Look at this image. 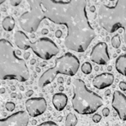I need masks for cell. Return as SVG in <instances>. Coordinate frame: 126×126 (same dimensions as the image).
<instances>
[{"label": "cell", "instance_id": "obj_5", "mask_svg": "<svg viewBox=\"0 0 126 126\" xmlns=\"http://www.w3.org/2000/svg\"><path fill=\"white\" fill-rule=\"evenodd\" d=\"M16 45L23 50L31 49L33 53L44 60H49L56 56L59 48L50 39L42 37L35 42H31L28 36L21 31H17L14 34Z\"/></svg>", "mask_w": 126, "mask_h": 126}, {"label": "cell", "instance_id": "obj_37", "mask_svg": "<svg viewBox=\"0 0 126 126\" xmlns=\"http://www.w3.org/2000/svg\"><path fill=\"white\" fill-rule=\"evenodd\" d=\"M2 11H6V10L5 9V8H2Z\"/></svg>", "mask_w": 126, "mask_h": 126}, {"label": "cell", "instance_id": "obj_10", "mask_svg": "<svg viewBox=\"0 0 126 126\" xmlns=\"http://www.w3.org/2000/svg\"><path fill=\"white\" fill-rule=\"evenodd\" d=\"M112 107L119 118L123 121H126V96L119 91H116L113 93Z\"/></svg>", "mask_w": 126, "mask_h": 126}, {"label": "cell", "instance_id": "obj_6", "mask_svg": "<svg viewBox=\"0 0 126 126\" xmlns=\"http://www.w3.org/2000/svg\"><path fill=\"white\" fill-rule=\"evenodd\" d=\"M78 58L71 53H66L55 61V66L45 71L39 79V86L41 88L46 87L54 81L57 74L74 76L79 68Z\"/></svg>", "mask_w": 126, "mask_h": 126}, {"label": "cell", "instance_id": "obj_26", "mask_svg": "<svg viewBox=\"0 0 126 126\" xmlns=\"http://www.w3.org/2000/svg\"><path fill=\"white\" fill-rule=\"evenodd\" d=\"M16 96H17V94H16V93H11V97L12 99L16 98Z\"/></svg>", "mask_w": 126, "mask_h": 126}, {"label": "cell", "instance_id": "obj_20", "mask_svg": "<svg viewBox=\"0 0 126 126\" xmlns=\"http://www.w3.org/2000/svg\"><path fill=\"white\" fill-rule=\"evenodd\" d=\"M92 119H93V121H94L95 123H98V122H99L101 121V119H102V116H101L100 114H99V113H96V114H94V115L93 116Z\"/></svg>", "mask_w": 126, "mask_h": 126}, {"label": "cell", "instance_id": "obj_17", "mask_svg": "<svg viewBox=\"0 0 126 126\" xmlns=\"http://www.w3.org/2000/svg\"><path fill=\"white\" fill-rule=\"evenodd\" d=\"M111 45L114 48H119L121 45V40L119 34H116L111 39Z\"/></svg>", "mask_w": 126, "mask_h": 126}, {"label": "cell", "instance_id": "obj_7", "mask_svg": "<svg viewBox=\"0 0 126 126\" xmlns=\"http://www.w3.org/2000/svg\"><path fill=\"white\" fill-rule=\"evenodd\" d=\"M25 108L30 116L36 117L45 112L47 102L43 97L30 98L25 102Z\"/></svg>", "mask_w": 126, "mask_h": 126}, {"label": "cell", "instance_id": "obj_32", "mask_svg": "<svg viewBox=\"0 0 126 126\" xmlns=\"http://www.w3.org/2000/svg\"><path fill=\"white\" fill-rule=\"evenodd\" d=\"M36 120H33L32 121V125H36Z\"/></svg>", "mask_w": 126, "mask_h": 126}, {"label": "cell", "instance_id": "obj_18", "mask_svg": "<svg viewBox=\"0 0 126 126\" xmlns=\"http://www.w3.org/2000/svg\"><path fill=\"white\" fill-rule=\"evenodd\" d=\"M16 108V105L13 102H8L5 104V108L8 111H13Z\"/></svg>", "mask_w": 126, "mask_h": 126}, {"label": "cell", "instance_id": "obj_23", "mask_svg": "<svg viewBox=\"0 0 126 126\" xmlns=\"http://www.w3.org/2000/svg\"><path fill=\"white\" fill-rule=\"evenodd\" d=\"M22 2L21 0H19V1H10V3L12 6H18L20 3Z\"/></svg>", "mask_w": 126, "mask_h": 126}, {"label": "cell", "instance_id": "obj_8", "mask_svg": "<svg viewBox=\"0 0 126 126\" xmlns=\"http://www.w3.org/2000/svg\"><path fill=\"white\" fill-rule=\"evenodd\" d=\"M90 57L91 61L97 65H106L110 60L107 44L102 42L97 43L93 47Z\"/></svg>", "mask_w": 126, "mask_h": 126}, {"label": "cell", "instance_id": "obj_9", "mask_svg": "<svg viewBox=\"0 0 126 126\" xmlns=\"http://www.w3.org/2000/svg\"><path fill=\"white\" fill-rule=\"evenodd\" d=\"M28 113L24 110L16 112L6 118L0 119V126H28Z\"/></svg>", "mask_w": 126, "mask_h": 126}, {"label": "cell", "instance_id": "obj_24", "mask_svg": "<svg viewBox=\"0 0 126 126\" xmlns=\"http://www.w3.org/2000/svg\"><path fill=\"white\" fill-rule=\"evenodd\" d=\"M26 96H28V97H31L33 94V91H32V90H29V91H28L27 92H26Z\"/></svg>", "mask_w": 126, "mask_h": 126}, {"label": "cell", "instance_id": "obj_19", "mask_svg": "<svg viewBox=\"0 0 126 126\" xmlns=\"http://www.w3.org/2000/svg\"><path fill=\"white\" fill-rule=\"evenodd\" d=\"M37 126H59L56 123H55L54 122L52 121H47V122H44L39 125H38Z\"/></svg>", "mask_w": 126, "mask_h": 126}, {"label": "cell", "instance_id": "obj_2", "mask_svg": "<svg viewBox=\"0 0 126 126\" xmlns=\"http://www.w3.org/2000/svg\"><path fill=\"white\" fill-rule=\"evenodd\" d=\"M30 72L25 59L19 57L12 43L0 39V79L26 82Z\"/></svg>", "mask_w": 126, "mask_h": 126}, {"label": "cell", "instance_id": "obj_12", "mask_svg": "<svg viewBox=\"0 0 126 126\" xmlns=\"http://www.w3.org/2000/svg\"><path fill=\"white\" fill-rule=\"evenodd\" d=\"M52 102L54 108L61 111L64 109L68 104V96L63 93H57L53 96Z\"/></svg>", "mask_w": 126, "mask_h": 126}, {"label": "cell", "instance_id": "obj_30", "mask_svg": "<svg viewBox=\"0 0 126 126\" xmlns=\"http://www.w3.org/2000/svg\"><path fill=\"white\" fill-rule=\"evenodd\" d=\"M22 98V94H18V99H21Z\"/></svg>", "mask_w": 126, "mask_h": 126}, {"label": "cell", "instance_id": "obj_38", "mask_svg": "<svg viewBox=\"0 0 126 126\" xmlns=\"http://www.w3.org/2000/svg\"><path fill=\"white\" fill-rule=\"evenodd\" d=\"M109 71H110L111 70V67H109V69H108Z\"/></svg>", "mask_w": 126, "mask_h": 126}, {"label": "cell", "instance_id": "obj_25", "mask_svg": "<svg viewBox=\"0 0 126 126\" xmlns=\"http://www.w3.org/2000/svg\"><path fill=\"white\" fill-rule=\"evenodd\" d=\"M30 53L29 52H28V53H25V54H24V57H25V59H28V58H29V56H30Z\"/></svg>", "mask_w": 126, "mask_h": 126}, {"label": "cell", "instance_id": "obj_4", "mask_svg": "<svg viewBox=\"0 0 126 126\" xmlns=\"http://www.w3.org/2000/svg\"><path fill=\"white\" fill-rule=\"evenodd\" d=\"M74 96L72 98V106L74 110L82 115L94 113L103 105L102 98L89 90L85 82L81 79L73 81Z\"/></svg>", "mask_w": 126, "mask_h": 126}, {"label": "cell", "instance_id": "obj_21", "mask_svg": "<svg viewBox=\"0 0 126 126\" xmlns=\"http://www.w3.org/2000/svg\"><path fill=\"white\" fill-rule=\"evenodd\" d=\"M119 88L123 91H126V82H120L119 84Z\"/></svg>", "mask_w": 126, "mask_h": 126}, {"label": "cell", "instance_id": "obj_11", "mask_svg": "<svg viewBox=\"0 0 126 126\" xmlns=\"http://www.w3.org/2000/svg\"><path fill=\"white\" fill-rule=\"evenodd\" d=\"M114 81V76L110 73H102L94 77L93 85L94 88L102 90L110 86Z\"/></svg>", "mask_w": 126, "mask_h": 126}, {"label": "cell", "instance_id": "obj_31", "mask_svg": "<svg viewBox=\"0 0 126 126\" xmlns=\"http://www.w3.org/2000/svg\"><path fill=\"white\" fill-rule=\"evenodd\" d=\"M19 89H20L21 91H24V90H25V88H24V87H23V86H20Z\"/></svg>", "mask_w": 126, "mask_h": 126}, {"label": "cell", "instance_id": "obj_22", "mask_svg": "<svg viewBox=\"0 0 126 126\" xmlns=\"http://www.w3.org/2000/svg\"><path fill=\"white\" fill-rule=\"evenodd\" d=\"M109 113H110V110H109V108H103V110H102V115H103L104 116H108L109 115Z\"/></svg>", "mask_w": 126, "mask_h": 126}, {"label": "cell", "instance_id": "obj_3", "mask_svg": "<svg viewBox=\"0 0 126 126\" xmlns=\"http://www.w3.org/2000/svg\"><path fill=\"white\" fill-rule=\"evenodd\" d=\"M97 18L99 26L110 33L122 29L126 45V0L116 1L113 6L102 4L99 8Z\"/></svg>", "mask_w": 126, "mask_h": 126}, {"label": "cell", "instance_id": "obj_35", "mask_svg": "<svg viewBox=\"0 0 126 126\" xmlns=\"http://www.w3.org/2000/svg\"><path fill=\"white\" fill-rule=\"evenodd\" d=\"M109 94H110V91H106V95H109Z\"/></svg>", "mask_w": 126, "mask_h": 126}, {"label": "cell", "instance_id": "obj_13", "mask_svg": "<svg viewBox=\"0 0 126 126\" xmlns=\"http://www.w3.org/2000/svg\"><path fill=\"white\" fill-rule=\"evenodd\" d=\"M116 69L122 75L126 77V54L120 55L116 60Z\"/></svg>", "mask_w": 126, "mask_h": 126}, {"label": "cell", "instance_id": "obj_14", "mask_svg": "<svg viewBox=\"0 0 126 126\" xmlns=\"http://www.w3.org/2000/svg\"><path fill=\"white\" fill-rule=\"evenodd\" d=\"M15 20L12 16H8L5 18H4V19L2 20V27L4 28V30H5L6 31H11L14 30V27H15Z\"/></svg>", "mask_w": 126, "mask_h": 126}, {"label": "cell", "instance_id": "obj_27", "mask_svg": "<svg viewBox=\"0 0 126 126\" xmlns=\"http://www.w3.org/2000/svg\"><path fill=\"white\" fill-rule=\"evenodd\" d=\"M5 92V89L4 88H0V93H1V94H4Z\"/></svg>", "mask_w": 126, "mask_h": 126}, {"label": "cell", "instance_id": "obj_15", "mask_svg": "<svg viewBox=\"0 0 126 126\" xmlns=\"http://www.w3.org/2000/svg\"><path fill=\"white\" fill-rule=\"evenodd\" d=\"M78 122V119L77 116L72 113H70L66 116L65 126H76Z\"/></svg>", "mask_w": 126, "mask_h": 126}, {"label": "cell", "instance_id": "obj_36", "mask_svg": "<svg viewBox=\"0 0 126 126\" xmlns=\"http://www.w3.org/2000/svg\"><path fill=\"white\" fill-rule=\"evenodd\" d=\"M36 71H38V72H39V71H40V69H39V68H36Z\"/></svg>", "mask_w": 126, "mask_h": 126}, {"label": "cell", "instance_id": "obj_1", "mask_svg": "<svg viewBox=\"0 0 126 126\" xmlns=\"http://www.w3.org/2000/svg\"><path fill=\"white\" fill-rule=\"evenodd\" d=\"M28 2L30 11L19 19V25L25 32H36L44 19L65 25L67 28L65 46L78 53L85 52L96 37L88 18L85 0H34Z\"/></svg>", "mask_w": 126, "mask_h": 126}, {"label": "cell", "instance_id": "obj_16", "mask_svg": "<svg viewBox=\"0 0 126 126\" xmlns=\"http://www.w3.org/2000/svg\"><path fill=\"white\" fill-rule=\"evenodd\" d=\"M81 70H82L83 74H89L92 71V65H91V64L90 62H85V63H83V64H82Z\"/></svg>", "mask_w": 126, "mask_h": 126}, {"label": "cell", "instance_id": "obj_34", "mask_svg": "<svg viewBox=\"0 0 126 126\" xmlns=\"http://www.w3.org/2000/svg\"><path fill=\"white\" fill-rule=\"evenodd\" d=\"M16 54H18V55H20V54H21V52H20L19 50H16Z\"/></svg>", "mask_w": 126, "mask_h": 126}, {"label": "cell", "instance_id": "obj_29", "mask_svg": "<svg viewBox=\"0 0 126 126\" xmlns=\"http://www.w3.org/2000/svg\"><path fill=\"white\" fill-rule=\"evenodd\" d=\"M35 63H36V60L35 59H31V65H34Z\"/></svg>", "mask_w": 126, "mask_h": 126}, {"label": "cell", "instance_id": "obj_33", "mask_svg": "<svg viewBox=\"0 0 126 126\" xmlns=\"http://www.w3.org/2000/svg\"><path fill=\"white\" fill-rule=\"evenodd\" d=\"M5 1V0H1V1H0V5H1V4H2V3H4Z\"/></svg>", "mask_w": 126, "mask_h": 126}, {"label": "cell", "instance_id": "obj_39", "mask_svg": "<svg viewBox=\"0 0 126 126\" xmlns=\"http://www.w3.org/2000/svg\"><path fill=\"white\" fill-rule=\"evenodd\" d=\"M0 16H1V14H0Z\"/></svg>", "mask_w": 126, "mask_h": 126}, {"label": "cell", "instance_id": "obj_28", "mask_svg": "<svg viewBox=\"0 0 126 126\" xmlns=\"http://www.w3.org/2000/svg\"><path fill=\"white\" fill-rule=\"evenodd\" d=\"M11 90L12 91H16V87L14 86V85H12V86H11Z\"/></svg>", "mask_w": 126, "mask_h": 126}]
</instances>
